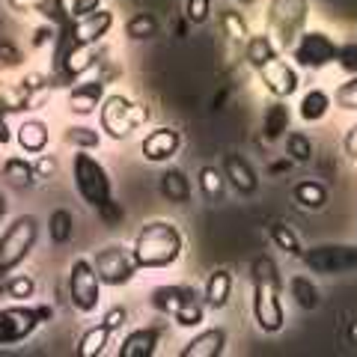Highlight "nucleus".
Masks as SVG:
<instances>
[{"mask_svg":"<svg viewBox=\"0 0 357 357\" xmlns=\"http://www.w3.org/2000/svg\"><path fill=\"white\" fill-rule=\"evenodd\" d=\"M105 325L114 331V333H119V328H126V321H128V310L126 307H110L107 312H105Z\"/></svg>","mask_w":357,"mask_h":357,"instance_id":"a18cd8bd","label":"nucleus"},{"mask_svg":"<svg viewBox=\"0 0 357 357\" xmlns=\"http://www.w3.org/2000/svg\"><path fill=\"white\" fill-rule=\"evenodd\" d=\"M39 241V218L36 215H18L9 220L3 232H0V280L18 271L27 262Z\"/></svg>","mask_w":357,"mask_h":357,"instance_id":"20e7f679","label":"nucleus"},{"mask_svg":"<svg viewBox=\"0 0 357 357\" xmlns=\"http://www.w3.org/2000/svg\"><path fill=\"white\" fill-rule=\"evenodd\" d=\"M197 185H199V194H203L206 203H223V197H227V176H223V170H218V167H199L197 173Z\"/></svg>","mask_w":357,"mask_h":357,"instance_id":"c756f323","label":"nucleus"},{"mask_svg":"<svg viewBox=\"0 0 357 357\" xmlns=\"http://www.w3.org/2000/svg\"><path fill=\"white\" fill-rule=\"evenodd\" d=\"M220 170H223V176H227L229 188L238 197H253L256 191H259V173L253 170V164L244 158V155H238V152L223 155Z\"/></svg>","mask_w":357,"mask_h":357,"instance_id":"f3484780","label":"nucleus"},{"mask_svg":"<svg viewBox=\"0 0 357 357\" xmlns=\"http://www.w3.org/2000/svg\"><path fill=\"white\" fill-rule=\"evenodd\" d=\"M349 342H351V345H357V319L349 325Z\"/></svg>","mask_w":357,"mask_h":357,"instance_id":"5fc2aeb1","label":"nucleus"},{"mask_svg":"<svg viewBox=\"0 0 357 357\" xmlns=\"http://www.w3.org/2000/svg\"><path fill=\"white\" fill-rule=\"evenodd\" d=\"M337 54H340V42L337 36H331L328 30H304L298 36V42L289 48V57L298 69L304 72H321L328 66L337 63Z\"/></svg>","mask_w":357,"mask_h":357,"instance_id":"9d476101","label":"nucleus"},{"mask_svg":"<svg viewBox=\"0 0 357 357\" xmlns=\"http://www.w3.org/2000/svg\"><path fill=\"white\" fill-rule=\"evenodd\" d=\"M191 295H197V289L191 283H170V286H155L149 292V304L161 316H173V312L185 304Z\"/></svg>","mask_w":357,"mask_h":357,"instance_id":"5701e85b","label":"nucleus"},{"mask_svg":"<svg viewBox=\"0 0 357 357\" xmlns=\"http://www.w3.org/2000/svg\"><path fill=\"white\" fill-rule=\"evenodd\" d=\"M110 340H114V331H110L105 321H96L93 328H86L81 333V340L75 345V354L77 357H102L107 351Z\"/></svg>","mask_w":357,"mask_h":357,"instance_id":"cd10ccee","label":"nucleus"},{"mask_svg":"<svg viewBox=\"0 0 357 357\" xmlns=\"http://www.w3.org/2000/svg\"><path fill=\"white\" fill-rule=\"evenodd\" d=\"M289 164H292V161H277V164H271V173H283V170H289Z\"/></svg>","mask_w":357,"mask_h":357,"instance_id":"864d4df0","label":"nucleus"},{"mask_svg":"<svg viewBox=\"0 0 357 357\" xmlns=\"http://www.w3.org/2000/svg\"><path fill=\"white\" fill-rule=\"evenodd\" d=\"M232 289H236V277H232L229 268H215L206 283H203V301L208 310H227L229 298H232Z\"/></svg>","mask_w":357,"mask_h":357,"instance_id":"4be33fe9","label":"nucleus"},{"mask_svg":"<svg viewBox=\"0 0 357 357\" xmlns=\"http://www.w3.org/2000/svg\"><path fill=\"white\" fill-rule=\"evenodd\" d=\"M206 301H203V292H197L185 301L182 307H178L173 312V325L176 328H185V331H197V328H203V321H206Z\"/></svg>","mask_w":357,"mask_h":357,"instance_id":"7c9ffc66","label":"nucleus"},{"mask_svg":"<svg viewBox=\"0 0 357 357\" xmlns=\"http://www.w3.org/2000/svg\"><path fill=\"white\" fill-rule=\"evenodd\" d=\"M114 24H116V15H114V9H107V6L96 9V13L86 18H75L72 24L63 27L57 33V39H54V60L63 57L69 48H77V45H102L107 33L114 30Z\"/></svg>","mask_w":357,"mask_h":357,"instance_id":"6e6552de","label":"nucleus"},{"mask_svg":"<svg viewBox=\"0 0 357 357\" xmlns=\"http://www.w3.org/2000/svg\"><path fill=\"white\" fill-rule=\"evenodd\" d=\"M146 119H149L146 105H137L126 93H107L102 107H98V128L110 140H126Z\"/></svg>","mask_w":357,"mask_h":357,"instance_id":"39448f33","label":"nucleus"},{"mask_svg":"<svg viewBox=\"0 0 357 357\" xmlns=\"http://www.w3.org/2000/svg\"><path fill=\"white\" fill-rule=\"evenodd\" d=\"M161 30V21L155 18L152 13H134L126 21V36L134 42H143V39H155Z\"/></svg>","mask_w":357,"mask_h":357,"instance_id":"c9c22d12","label":"nucleus"},{"mask_svg":"<svg viewBox=\"0 0 357 357\" xmlns=\"http://www.w3.org/2000/svg\"><path fill=\"white\" fill-rule=\"evenodd\" d=\"M232 3H236V6H253L256 0H232Z\"/></svg>","mask_w":357,"mask_h":357,"instance_id":"6e6d98bb","label":"nucleus"},{"mask_svg":"<svg viewBox=\"0 0 357 357\" xmlns=\"http://www.w3.org/2000/svg\"><path fill=\"white\" fill-rule=\"evenodd\" d=\"M105 96H107V81L102 75H96V77H81L72 89H69V96H66V107H69V114L72 116H96L98 114V107H102L105 102Z\"/></svg>","mask_w":357,"mask_h":357,"instance_id":"4468645a","label":"nucleus"},{"mask_svg":"<svg viewBox=\"0 0 357 357\" xmlns=\"http://www.w3.org/2000/svg\"><path fill=\"white\" fill-rule=\"evenodd\" d=\"M227 342H229L227 328H203V331L197 328L194 337L178 349V357H220L227 351Z\"/></svg>","mask_w":357,"mask_h":357,"instance_id":"6ab92c4d","label":"nucleus"},{"mask_svg":"<svg viewBox=\"0 0 357 357\" xmlns=\"http://www.w3.org/2000/svg\"><path fill=\"white\" fill-rule=\"evenodd\" d=\"M102 45H77L69 48L63 57L54 60V75L60 77L63 84H77L84 75H89L96 66H102Z\"/></svg>","mask_w":357,"mask_h":357,"instance_id":"ddd939ff","label":"nucleus"},{"mask_svg":"<svg viewBox=\"0 0 357 357\" xmlns=\"http://www.w3.org/2000/svg\"><path fill=\"white\" fill-rule=\"evenodd\" d=\"M286 292H289V298H292L301 310H307V312L321 304L319 286L312 283V277H307V274H292V277H289V280H286Z\"/></svg>","mask_w":357,"mask_h":357,"instance_id":"c85d7f7f","label":"nucleus"},{"mask_svg":"<svg viewBox=\"0 0 357 357\" xmlns=\"http://www.w3.org/2000/svg\"><path fill=\"white\" fill-rule=\"evenodd\" d=\"M51 319H54V310L48 304L13 301L9 307H0V345H18L30 340Z\"/></svg>","mask_w":357,"mask_h":357,"instance_id":"423d86ee","label":"nucleus"},{"mask_svg":"<svg viewBox=\"0 0 357 357\" xmlns=\"http://www.w3.org/2000/svg\"><path fill=\"white\" fill-rule=\"evenodd\" d=\"M72 185L89 208H98L107 199H114V182H110L107 167L86 149H75L72 155Z\"/></svg>","mask_w":357,"mask_h":357,"instance_id":"7ed1b4c3","label":"nucleus"},{"mask_svg":"<svg viewBox=\"0 0 357 357\" xmlns=\"http://www.w3.org/2000/svg\"><path fill=\"white\" fill-rule=\"evenodd\" d=\"M167 333V325L158 321V325H140L128 331L119 342V357H152L158 351V345Z\"/></svg>","mask_w":357,"mask_h":357,"instance_id":"a211bd4d","label":"nucleus"},{"mask_svg":"<svg viewBox=\"0 0 357 357\" xmlns=\"http://www.w3.org/2000/svg\"><path fill=\"white\" fill-rule=\"evenodd\" d=\"M158 191L167 203L185 206L188 199H191V178L185 176V170H178V167H167L158 176Z\"/></svg>","mask_w":357,"mask_h":357,"instance_id":"a878e982","label":"nucleus"},{"mask_svg":"<svg viewBox=\"0 0 357 357\" xmlns=\"http://www.w3.org/2000/svg\"><path fill=\"white\" fill-rule=\"evenodd\" d=\"M259 81H262V86L274 98H292L298 89H301L298 66L283 60V57H277V60H271L268 66H262V69H259Z\"/></svg>","mask_w":357,"mask_h":357,"instance_id":"dca6fc26","label":"nucleus"},{"mask_svg":"<svg viewBox=\"0 0 357 357\" xmlns=\"http://www.w3.org/2000/svg\"><path fill=\"white\" fill-rule=\"evenodd\" d=\"M93 265L98 277H102V283L110 286V289H119V286H128L134 277H137V262H134V253L131 248L126 244H105L102 250H96L93 256Z\"/></svg>","mask_w":357,"mask_h":357,"instance_id":"f8f14e48","label":"nucleus"},{"mask_svg":"<svg viewBox=\"0 0 357 357\" xmlns=\"http://www.w3.org/2000/svg\"><path fill=\"white\" fill-rule=\"evenodd\" d=\"M0 295L9 298V301H30L36 298V280L30 274H9L0 280Z\"/></svg>","mask_w":357,"mask_h":357,"instance_id":"473e14b6","label":"nucleus"},{"mask_svg":"<svg viewBox=\"0 0 357 357\" xmlns=\"http://www.w3.org/2000/svg\"><path fill=\"white\" fill-rule=\"evenodd\" d=\"M0 173H3L6 182L15 185V188H30L39 178L36 176V167H33V161H27L24 155H9V158H3Z\"/></svg>","mask_w":357,"mask_h":357,"instance_id":"2f4dec72","label":"nucleus"},{"mask_svg":"<svg viewBox=\"0 0 357 357\" xmlns=\"http://www.w3.org/2000/svg\"><path fill=\"white\" fill-rule=\"evenodd\" d=\"M15 143H18V149L24 155H42L45 149H48V143H51L48 122H42L36 116L21 119L15 126Z\"/></svg>","mask_w":357,"mask_h":357,"instance_id":"412c9836","label":"nucleus"},{"mask_svg":"<svg viewBox=\"0 0 357 357\" xmlns=\"http://www.w3.org/2000/svg\"><path fill=\"white\" fill-rule=\"evenodd\" d=\"M328 185H321L319 178H301L292 188V203L304 211H321L328 206Z\"/></svg>","mask_w":357,"mask_h":357,"instance_id":"bb28decb","label":"nucleus"},{"mask_svg":"<svg viewBox=\"0 0 357 357\" xmlns=\"http://www.w3.org/2000/svg\"><path fill=\"white\" fill-rule=\"evenodd\" d=\"M33 167H36V176L39 178H48V176H54V173H57V161H54V155H36V164H33Z\"/></svg>","mask_w":357,"mask_h":357,"instance_id":"de8ad7c7","label":"nucleus"},{"mask_svg":"<svg viewBox=\"0 0 357 357\" xmlns=\"http://www.w3.org/2000/svg\"><path fill=\"white\" fill-rule=\"evenodd\" d=\"M96 215L107 229H116V227H122V220H126V208H122V203H116V199H107L105 206L96 208Z\"/></svg>","mask_w":357,"mask_h":357,"instance_id":"79ce46f5","label":"nucleus"},{"mask_svg":"<svg viewBox=\"0 0 357 357\" xmlns=\"http://www.w3.org/2000/svg\"><path fill=\"white\" fill-rule=\"evenodd\" d=\"M178 149H182V134H178L173 126H158L143 134L140 140V155L143 161L149 164H170Z\"/></svg>","mask_w":357,"mask_h":357,"instance_id":"2eb2a0df","label":"nucleus"},{"mask_svg":"<svg viewBox=\"0 0 357 357\" xmlns=\"http://www.w3.org/2000/svg\"><path fill=\"white\" fill-rule=\"evenodd\" d=\"M301 262L310 274L319 277H342L357 271V244L345 241H321L301 253Z\"/></svg>","mask_w":357,"mask_h":357,"instance_id":"1a4fd4ad","label":"nucleus"},{"mask_svg":"<svg viewBox=\"0 0 357 357\" xmlns=\"http://www.w3.org/2000/svg\"><path fill=\"white\" fill-rule=\"evenodd\" d=\"M286 158L292 164H310L316 158V143L304 131H289L286 134Z\"/></svg>","mask_w":357,"mask_h":357,"instance_id":"72a5a7b5","label":"nucleus"},{"mask_svg":"<svg viewBox=\"0 0 357 357\" xmlns=\"http://www.w3.org/2000/svg\"><path fill=\"white\" fill-rule=\"evenodd\" d=\"M271 241H274L277 250H283L286 256H295V259H301V253H304L298 232L292 227H286V223H274L271 227Z\"/></svg>","mask_w":357,"mask_h":357,"instance_id":"ea45409f","label":"nucleus"},{"mask_svg":"<svg viewBox=\"0 0 357 357\" xmlns=\"http://www.w3.org/2000/svg\"><path fill=\"white\" fill-rule=\"evenodd\" d=\"M9 6L15 9V13H36V3L39 0H6Z\"/></svg>","mask_w":357,"mask_h":357,"instance_id":"3c124183","label":"nucleus"},{"mask_svg":"<svg viewBox=\"0 0 357 357\" xmlns=\"http://www.w3.org/2000/svg\"><path fill=\"white\" fill-rule=\"evenodd\" d=\"M333 107L345 110V114H357V75H349L345 81L333 89Z\"/></svg>","mask_w":357,"mask_h":357,"instance_id":"a19ab883","label":"nucleus"},{"mask_svg":"<svg viewBox=\"0 0 357 357\" xmlns=\"http://www.w3.org/2000/svg\"><path fill=\"white\" fill-rule=\"evenodd\" d=\"M13 140H15V128H9L6 110H0V146H9Z\"/></svg>","mask_w":357,"mask_h":357,"instance_id":"8fccbe9b","label":"nucleus"},{"mask_svg":"<svg viewBox=\"0 0 357 357\" xmlns=\"http://www.w3.org/2000/svg\"><path fill=\"white\" fill-rule=\"evenodd\" d=\"M280 45L274 42V36L268 30H262V33H250L248 36V42H244V60H248L256 72L262 69V66H268L271 60H277L280 57Z\"/></svg>","mask_w":357,"mask_h":357,"instance_id":"b1692460","label":"nucleus"},{"mask_svg":"<svg viewBox=\"0 0 357 357\" xmlns=\"http://www.w3.org/2000/svg\"><path fill=\"white\" fill-rule=\"evenodd\" d=\"M289 131H292V107H289V98H274V102L265 105V110H262V140L265 143L286 140Z\"/></svg>","mask_w":357,"mask_h":357,"instance_id":"aec40b11","label":"nucleus"},{"mask_svg":"<svg viewBox=\"0 0 357 357\" xmlns=\"http://www.w3.org/2000/svg\"><path fill=\"white\" fill-rule=\"evenodd\" d=\"M36 13L48 21L51 27H57V33L63 27H69L72 24V13H69V3H63V0H39L36 3Z\"/></svg>","mask_w":357,"mask_h":357,"instance_id":"58836bf2","label":"nucleus"},{"mask_svg":"<svg viewBox=\"0 0 357 357\" xmlns=\"http://www.w3.org/2000/svg\"><path fill=\"white\" fill-rule=\"evenodd\" d=\"M63 140L69 143L72 149H86V152H96L102 146V128H89V126H69L63 134Z\"/></svg>","mask_w":357,"mask_h":357,"instance_id":"4c0bfd02","label":"nucleus"},{"mask_svg":"<svg viewBox=\"0 0 357 357\" xmlns=\"http://www.w3.org/2000/svg\"><path fill=\"white\" fill-rule=\"evenodd\" d=\"M6 211H9V203H6V194L0 191V227H3V220H6Z\"/></svg>","mask_w":357,"mask_h":357,"instance_id":"603ef678","label":"nucleus"},{"mask_svg":"<svg viewBox=\"0 0 357 357\" xmlns=\"http://www.w3.org/2000/svg\"><path fill=\"white\" fill-rule=\"evenodd\" d=\"M342 149H345V155H349V158L357 164V122H354V126H349V131H345Z\"/></svg>","mask_w":357,"mask_h":357,"instance_id":"09e8293b","label":"nucleus"},{"mask_svg":"<svg viewBox=\"0 0 357 357\" xmlns=\"http://www.w3.org/2000/svg\"><path fill=\"white\" fill-rule=\"evenodd\" d=\"M185 236L173 220H149L134 236L131 253L140 271H164L182 259Z\"/></svg>","mask_w":357,"mask_h":357,"instance_id":"f03ea898","label":"nucleus"},{"mask_svg":"<svg viewBox=\"0 0 357 357\" xmlns=\"http://www.w3.org/2000/svg\"><path fill=\"white\" fill-rule=\"evenodd\" d=\"M96 9H102V0H72L69 3L72 18H86V15H93Z\"/></svg>","mask_w":357,"mask_h":357,"instance_id":"49530a36","label":"nucleus"},{"mask_svg":"<svg viewBox=\"0 0 357 357\" xmlns=\"http://www.w3.org/2000/svg\"><path fill=\"white\" fill-rule=\"evenodd\" d=\"M211 15V0H185V18L191 24H206Z\"/></svg>","mask_w":357,"mask_h":357,"instance_id":"37998d69","label":"nucleus"},{"mask_svg":"<svg viewBox=\"0 0 357 357\" xmlns=\"http://www.w3.org/2000/svg\"><path fill=\"white\" fill-rule=\"evenodd\" d=\"M310 3L307 0H271L265 9V30L280 45V51H289L298 36L307 30Z\"/></svg>","mask_w":357,"mask_h":357,"instance_id":"0eeeda50","label":"nucleus"},{"mask_svg":"<svg viewBox=\"0 0 357 357\" xmlns=\"http://www.w3.org/2000/svg\"><path fill=\"white\" fill-rule=\"evenodd\" d=\"M337 66H340L345 75H357V42H345V45H340Z\"/></svg>","mask_w":357,"mask_h":357,"instance_id":"c03bdc74","label":"nucleus"},{"mask_svg":"<svg viewBox=\"0 0 357 357\" xmlns=\"http://www.w3.org/2000/svg\"><path fill=\"white\" fill-rule=\"evenodd\" d=\"M48 236L54 244H66L75 236V215L69 208H54L48 218Z\"/></svg>","mask_w":357,"mask_h":357,"instance_id":"e433bc0d","label":"nucleus"},{"mask_svg":"<svg viewBox=\"0 0 357 357\" xmlns=\"http://www.w3.org/2000/svg\"><path fill=\"white\" fill-rule=\"evenodd\" d=\"M333 107V98L331 93H325L321 86H310L307 93H301V102H298V116L301 122H307V126H316L321 122Z\"/></svg>","mask_w":357,"mask_h":357,"instance_id":"393cba45","label":"nucleus"},{"mask_svg":"<svg viewBox=\"0 0 357 357\" xmlns=\"http://www.w3.org/2000/svg\"><path fill=\"white\" fill-rule=\"evenodd\" d=\"M218 21H220V33H223V36H227L232 45H244V42H248L250 27H248V21H244L241 13H236V9H220Z\"/></svg>","mask_w":357,"mask_h":357,"instance_id":"f704fd0d","label":"nucleus"},{"mask_svg":"<svg viewBox=\"0 0 357 357\" xmlns=\"http://www.w3.org/2000/svg\"><path fill=\"white\" fill-rule=\"evenodd\" d=\"M250 310L256 328L262 333H280L286 328V280L271 256H256L250 262Z\"/></svg>","mask_w":357,"mask_h":357,"instance_id":"f257e3e1","label":"nucleus"},{"mask_svg":"<svg viewBox=\"0 0 357 357\" xmlns=\"http://www.w3.org/2000/svg\"><path fill=\"white\" fill-rule=\"evenodd\" d=\"M102 286L105 283H102V277H98L93 259H89V256H77L69 268V283H66V289H69L72 307L81 312V316H93V312L102 307Z\"/></svg>","mask_w":357,"mask_h":357,"instance_id":"9b49d317","label":"nucleus"}]
</instances>
